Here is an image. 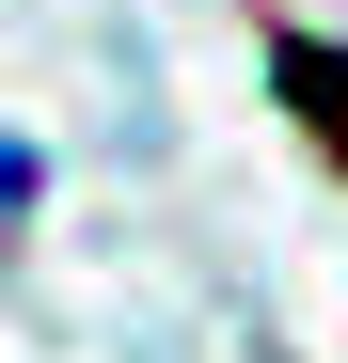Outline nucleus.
Listing matches in <instances>:
<instances>
[{
	"mask_svg": "<svg viewBox=\"0 0 348 363\" xmlns=\"http://www.w3.org/2000/svg\"><path fill=\"white\" fill-rule=\"evenodd\" d=\"M269 64H285V95H301V111H317V127L348 143V64H332V48H317V32H285V48H269Z\"/></svg>",
	"mask_w": 348,
	"mask_h": 363,
	"instance_id": "nucleus-1",
	"label": "nucleus"
}]
</instances>
